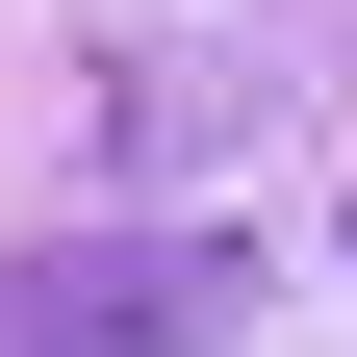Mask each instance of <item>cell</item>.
Masks as SVG:
<instances>
[{"mask_svg":"<svg viewBox=\"0 0 357 357\" xmlns=\"http://www.w3.org/2000/svg\"><path fill=\"white\" fill-rule=\"evenodd\" d=\"M230 332H255L230 230H52L0 281V357H230Z\"/></svg>","mask_w":357,"mask_h":357,"instance_id":"1","label":"cell"}]
</instances>
